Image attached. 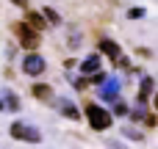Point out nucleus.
<instances>
[{
	"instance_id": "nucleus-9",
	"label": "nucleus",
	"mask_w": 158,
	"mask_h": 149,
	"mask_svg": "<svg viewBox=\"0 0 158 149\" xmlns=\"http://www.w3.org/2000/svg\"><path fill=\"white\" fill-rule=\"evenodd\" d=\"M58 108H61V113H64V116H69V119H78V116H81V113H78V108H75L69 100H58Z\"/></svg>"
},
{
	"instance_id": "nucleus-2",
	"label": "nucleus",
	"mask_w": 158,
	"mask_h": 149,
	"mask_svg": "<svg viewBox=\"0 0 158 149\" xmlns=\"http://www.w3.org/2000/svg\"><path fill=\"white\" fill-rule=\"evenodd\" d=\"M11 135H14L17 141H31V144H39V141H42V133H39L36 127L25 124V122H14V124H11Z\"/></svg>"
},
{
	"instance_id": "nucleus-17",
	"label": "nucleus",
	"mask_w": 158,
	"mask_h": 149,
	"mask_svg": "<svg viewBox=\"0 0 158 149\" xmlns=\"http://www.w3.org/2000/svg\"><path fill=\"white\" fill-rule=\"evenodd\" d=\"M117 61H119V66H122V69H131V61H128V58H122V55H119Z\"/></svg>"
},
{
	"instance_id": "nucleus-5",
	"label": "nucleus",
	"mask_w": 158,
	"mask_h": 149,
	"mask_svg": "<svg viewBox=\"0 0 158 149\" xmlns=\"http://www.w3.org/2000/svg\"><path fill=\"white\" fill-rule=\"evenodd\" d=\"M17 33H19V41H22V47H28V50H36V47H39V36H36L31 28H25V25H17Z\"/></svg>"
},
{
	"instance_id": "nucleus-3",
	"label": "nucleus",
	"mask_w": 158,
	"mask_h": 149,
	"mask_svg": "<svg viewBox=\"0 0 158 149\" xmlns=\"http://www.w3.org/2000/svg\"><path fill=\"white\" fill-rule=\"evenodd\" d=\"M44 58L42 55H36V53H31V55H25V61H22V72L25 75H31V77H36V75H42L44 72Z\"/></svg>"
},
{
	"instance_id": "nucleus-18",
	"label": "nucleus",
	"mask_w": 158,
	"mask_h": 149,
	"mask_svg": "<svg viewBox=\"0 0 158 149\" xmlns=\"http://www.w3.org/2000/svg\"><path fill=\"white\" fill-rule=\"evenodd\" d=\"M75 86H78V88H81V91H83V88H86V86H89V77H81V80H78V83H75Z\"/></svg>"
},
{
	"instance_id": "nucleus-13",
	"label": "nucleus",
	"mask_w": 158,
	"mask_h": 149,
	"mask_svg": "<svg viewBox=\"0 0 158 149\" xmlns=\"http://www.w3.org/2000/svg\"><path fill=\"white\" fill-rule=\"evenodd\" d=\"M42 17H44V19H50L53 25H58V22H61V17H58V14L53 11V8H44V14H42Z\"/></svg>"
},
{
	"instance_id": "nucleus-16",
	"label": "nucleus",
	"mask_w": 158,
	"mask_h": 149,
	"mask_svg": "<svg viewBox=\"0 0 158 149\" xmlns=\"http://www.w3.org/2000/svg\"><path fill=\"white\" fill-rule=\"evenodd\" d=\"M125 135H128V138H136V141H142V133H136V130H125Z\"/></svg>"
},
{
	"instance_id": "nucleus-19",
	"label": "nucleus",
	"mask_w": 158,
	"mask_h": 149,
	"mask_svg": "<svg viewBox=\"0 0 158 149\" xmlns=\"http://www.w3.org/2000/svg\"><path fill=\"white\" fill-rule=\"evenodd\" d=\"M14 6H19V8H28V0H11Z\"/></svg>"
},
{
	"instance_id": "nucleus-11",
	"label": "nucleus",
	"mask_w": 158,
	"mask_h": 149,
	"mask_svg": "<svg viewBox=\"0 0 158 149\" xmlns=\"http://www.w3.org/2000/svg\"><path fill=\"white\" fill-rule=\"evenodd\" d=\"M150 94H153V77H142V94H139V100L144 102Z\"/></svg>"
},
{
	"instance_id": "nucleus-12",
	"label": "nucleus",
	"mask_w": 158,
	"mask_h": 149,
	"mask_svg": "<svg viewBox=\"0 0 158 149\" xmlns=\"http://www.w3.org/2000/svg\"><path fill=\"white\" fill-rule=\"evenodd\" d=\"M3 100H6V105H8V111H19V102H17V97H14L11 91H6Z\"/></svg>"
},
{
	"instance_id": "nucleus-7",
	"label": "nucleus",
	"mask_w": 158,
	"mask_h": 149,
	"mask_svg": "<svg viewBox=\"0 0 158 149\" xmlns=\"http://www.w3.org/2000/svg\"><path fill=\"white\" fill-rule=\"evenodd\" d=\"M100 69V55H89V58H83V64H81V72L83 75H94Z\"/></svg>"
},
{
	"instance_id": "nucleus-6",
	"label": "nucleus",
	"mask_w": 158,
	"mask_h": 149,
	"mask_svg": "<svg viewBox=\"0 0 158 149\" xmlns=\"http://www.w3.org/2000/svg\"><path fill=\"white\" fill-rule=\"evenodd\" d=\"M44 25H47V22H44V17H42V14H36V11H28V17H25V28H31V30L36 33V30H42Z\"/></svg>"
},
{
	"instance_id": "nucleus-4",
	"label": "nucleus",
	"mask_w": 158,
	"mask_h": 149,
	"mask_svg": "<svg viewBox=\"0 0 158 149\" xmlns=\"http://www.w3.org/2000/svg\"><path fill=\"white\" fill-rule=\"evenodd\" d=\"M100 86H103V88H100V97H103V100H111V102H114V100L119 97V80H117V77H106Z\"/></svg>"
},
{
	"instance_id": "nucleus-10",
	"label": "nucleus",
	"mask_w": 158,
	"mask_h": 149,
	"mask_svg": "<svg viewBox=\"0 0 158 149\" xmlns=\"http://www.w3.org/2000/svg\"><path fill=\"white\" fill-rule=\"evenodd\" d=\"M33 94H36V100H53V91H50V86H44V83H36V86H33Z\"/></svg>"
},
{
	"instance_id": "nucleus-1",
	"label": "nucleus",
	"mask_w": 158,
	"mask_h": 149,
	"mask_svg": "<svg viewBox=\"0 0 158 149\" xmlns=\"http://www.w3.org/2000/svg\"><path fill=\"white\" fill-rule=\"evenodd\" d=\"M86 119H89V124L94 127V130H108L111 127V111H106V108H100V105H86Z\"/></svg>"
},
{
	"instance_id": "nucleus-20",
	"label": "nucleus",
	"mask_w": 158,
	"mask_h": 149,
	"mask_svg": "<svg viewBox=\"0 0 158 149\" xmlns=\"http://www.w3.org/2000/svg\"><path fill=\"white\" fill-rule=\"evenodd\" d=\"M0 113H3V100H0Z\"/></svg>"
},
{
	"instance_id": "nucleus-15",
	"label": "nucleus",
	"mask_w": 158,
	"mask_h": 149,
	"mask_svg": "<svg viewBox=\"0 0 158 149\" xmlns=\"http://www.w3.org/2000/svg\"><path fill=\"white\" fill-rule=\"evenodd\" d=\"M128 17H131V19H139V17H144V8H131Z\"/></svg>"
},
{
	"instance_id": "nucleus-14",
	"label": "nucleus",
	"mask_w": 158,
	"mask_h": 149,
	"mask_svg": "<svg viewBox=\"0 0 158 149\" xmlns=\"http://www.w3.org/2000/svg\"><path fill=\"white\" fill-rule=\"evenodd\" d=\"M125 113H128V105L125 102H117L114 105V116H125Z\"/></svg>"
},
{
	"instance_id": "nucleus-8",
	"label": "nucleus",
	"mask_w": 158,
	"mask_h": 149,
	"mask_svg": "<svg viewBox=\"0 0 158 149\" xmlns=\"http://www.w3.org/2000/svg\"><path fill=\"white\" fill-rule=\"evenodd\" d=\"M100 50H103L108 58H119V55H122L119 44H117V41H108V39H103V41H100Z\"/></svg>"
}]
</instances>
